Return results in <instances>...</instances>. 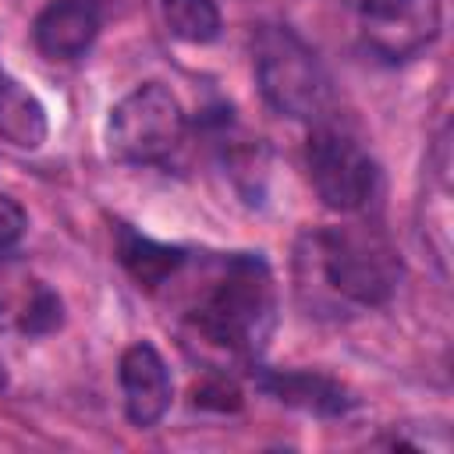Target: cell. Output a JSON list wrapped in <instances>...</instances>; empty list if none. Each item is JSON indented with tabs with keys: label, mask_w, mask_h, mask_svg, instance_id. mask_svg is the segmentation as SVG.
<instances>
[{
	"label": "cell",
	"mask_w": 454,
	"mask_h": 454,
	"mask_svg": "<svg viewBox=\"0 0 454 454\" xmlns=\"http://www.w3.org/2000/svg\"><path fill=\"white\" fill-rule=\"evenodd\" d=\"M252 67H255L262 99L277 114L291 121H309V124H319L330 117L333 82L323 60L316 57V50L287 25L259 28L252 43Z\"/></svg>",
	"instance_id": "cell-3"
},
{
	"label": "cell",
	"mask_w": 454,
	"mask_h": 454,
	"mask_svg": "<svg viewBox=\"0 0 454 454\" xmlns=\"http://www.w3.org/2000/svg\"><path fill=\"white\" fill-rule=\"evenodd\" d=\"M188 138V114L163 82H142L110 106L106 153L128 167H167Z\"/></svg>",
	"instance_id": "cell-4"
},
{
	"label": "cell",
	"mask_w": 454,
	"mask_h": 454,
	"mask_svg": "<svg viewBox=\"0 0 454 454\" xmlns=\"http://www.w3.org/2000/svg\"><path fill=\"white\" fill-rule=\"evenodd\" d=\"M163 25L174 39L206 46L220 35V7L216 0H160Z\"/></svg>",
	"instance_id": "cell-12"
},
{
	"label": "cell",
	"mask_w": 454,
	"mask_h": 454,
	"mask_svg": "<svg viewBox=\"0 0 454 454\" xmlns=\"http://www.w3.org/2000/svg\"><path fill=\"white\" fill-rule=\"evenodd\" d=\"M305 170L319 202L333 213H369L383 195V174L372 153L344 124L319 121L305 138Z\"/></svg>",
	"instance_id": "cell-5"
},
{
	"label": "cell",
	"mask_w": 454,
	"mask_h": 454,
	"mask_svg": "<svg viewBox=\"0 0 454 454\" xmlns=\"http://www.w3.org/2000/svg\"><path fill=\"white\" fill-rule=\"evenodd\" d=\"M60 323H64L60 294L50 287H32V294L25 298V305L18 312V330L28 337H46V333L60 330Z\"/></svg>",
	"instance_id": "cell-13"
},
{
	"label": "cell",
	"mask_w": 454,
	"mask_h": 454,
	"mask_svg": "<svg viewBox=\"0 0 454 454\" xmlns=\"http://www.w3.org/2000/svg\"><path fill=\"white\" fill-rule=\"evenodd\" d=\"M50 135L46 106L0 64V138L14 149H39Z\"/></svg>",
	"instance_id": "cell-11"
},
{
	"label": "cell",
	"mask_w": 454,
	"mask_h": 454,
	"mask_svg": "<svg viewBox=\"0 0 454 454\" xmlns=\"http://www.w3.org/2000/svg\"><path fill=\"white\" fill-rule=\"evenodd\" d=\"M7 387H11V372H7V362L0 358V394H4Z\"/></svg>",
	"instance_id": "cell-16"
},
{
	"label": "cell",
	"mask_w": 454,
	"mask_h": 454,
	"mask_svg": "<svg viewBox=\"0 0 454 454\" xmlns=\"http://www.w3.org/2000/svg\"><path fill=\"white\" fill-rule=\"evenodd\" d=\"M25 227H28V216H25L21 202L0 192V248L18 245L21 234H25Z\"/></svg>",
	"instance_id": "cell-15"
},
{
	"label": "cell",
	"mask_w": 454,
	"mask_h": 454,
	"mask_svg": "<svg viewBox=\"0 0 454 454\" xmlns=\"http://www.w3.org/2000/svg\"><path fill=\"white\" fill-rule=\"evenodd\" d=\"M188 401H192V408L220 411V415H227V411H241V404H245L241 387H238L234 380H227L223 372H209V376L195 380L192 390H188Z\"/></svg>",
	"instance_id": "cell-14"
},
{
	"label": "cell",
	"mask_w": 454,
	"mask_h": 454,
	"mask_svg": "<svg viewBox=\"0 0 454 454\" xmlns=\"http://www.w3.org/2000/svg\"><path fill=\"white\" fill-rule=\"evenodd\" d=\"M114 248H117V262L124 266V273H128L138 287H145V291L167 287V284L188 266V252H184L181 245L156 241V238L135 231L131 223H117Z\"/></svg>",
	"instance_id": "cell-10"
},
{
	"label": "cell",
	"mask_w": 454,
	"mask_h": 454,
	"mask_svg": "<svg viewBox=\"0 0 454 454\" xmlns=\"http://www.w3.org/2000/svg\"><path fill=\"white\" fill-rule=\"evenodd\" d=\"M103 28L99 0H50L32 21V43L46 60H78Z\"/></svg>",
	"instance_id": "cell-8"
},
{
	"label": "cell",
	"mask_w": 454,
	"mask_h": 454,
	"mask_svg": "<svg viewBox=\"0 0 454 454\" xmlns=\"http://www.w3.org/2000/svg\"><path fill=\"white\" fill-rule=\"evenodd\" d=\"M255 387L266 390L270 397H277L280 404L298 408L305 415H319V419L348 415L358 404V397L340 380H333L319 369H259Z\"/></svg>",
	"instance_id": "cell-9"
},
{
	"label": "cell",
	"mask_w": 454,
	"mask_h": 454,
	"mask_svg": "<svg viewBox=\"0 0 454 454\" xmlns=\"http://www.w3.org/2000/svg\"><path fill=\"white\" fill-rule=\"evenodd\" d=\"M117 380H121L124 415L131 426L149 429L170 411L174 380H170V369H167L163 355L156 351V344H149V340L128 344L117 362Z\"/></svg>",
	"instance_id": "cell-7"
},
{
	"label": "cell",
	"mask_w": 454,
	"mask_h": 454,
	"mask_svg": "<svg viewBox=\"0 0 454 454\" xmlns=\"http://www.w3.org/2000/svg\"><path fill=\"white\" fill-rule=\"evenodd\" d=\"M362 35L383 60H411L440 39L443 0H358Z\"/></svg>",
	"instance_id": "cell-6"
},
{
	"label": "cell",
	"mask_w": 454,
	"mask_h": 454,
	"mask_svg": "<svg viewBox=\"0 0 454 454\" xmlns=\"http://www.w3.org/2000/svg\"><path fill=\"white\" fill-rule=\"evenodd\" d=\"M188 326L209 348L259 358L277 326V284L266 259L255 252L223 255L192 301Z\"/></svg>",
	"instance_id": "cell-2"
},
{
	"label": "cell",
	"mask_w": 454,
	"mask_h": 454,
	"mask_svg": "<svg viewBox=\"0 0 454 454\" xmlns=\"http://www.w3.org/2000/svg\"><path fill=\"white\" fill-rule=\"evenodd\" d=\"M298 294L312 291V309L351 312L383 309L404 277L390 234L372 220L316 227L298 245Z\"/></svg>",
	"instance_id": "cell-1"
}]
</instances>
